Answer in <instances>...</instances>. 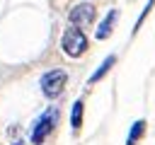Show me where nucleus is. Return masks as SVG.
I'll return each mask as SVG.
<instances>
[{
  "label": "nucleus",
  "instance_id": "9",
  "mask_svg": "<svg viewBox=\"0 0 155 145\" xmlns=\"http://www.w3.org/2000/svg\"><path fill=\"white\" fill-rule=\"evenodd\" d=\"M15 145H22V143H15Z\"/></svg>",
  "mask_w": 155,
  "mask_h": 145
},
{
  "label": "nucleus",
  "instance_id": "5",
  "mask_svg": "<svg viewBox=\"0 0 155 145\" xmlns=\"http://www.w3.org/2000/svg\"><path fill=\"white\" fill-rule=\"evenodd\" d=\"M116 17H119V12H116V10H111V12H109V14L104 17V22L99 24V29L94 31V36H97V39H107V36L111 34V27H114Z\"/></svg>",
  "mask_w": 155,
  "mask_h": 145
},
{
  "label": "nucleus",
  "instance_id": "1",
  "mask_svg": "<svg viewBox=\"0 0 155 145\" xmlns=\"http://www.w3.org/2000/svg\"><path fill=\"white\" fill-rule=\"evenodd\" d=\"M56 121H58V109L56 106H48L39 118H36V123L31 126V145H41L44 140H46V135L56 128Z\"/></svg>",
  "mask_w": 155,
  "mask_h": 145
},
{
  "label": "nucleus",
  "instance_id": "3",
  "mask_svg": "<svg viewBox=\"0 0 155 145\" xmlns=\"http://www.w3.org/2000/svg\"><path fill=\"white\" fill-rule=\"evenodd\" d=\"M61 48H63L65 56H70V58H80V56L85 53V48H87V36H85L78 27H70V29L63 34Z\"/></svg>",
  "mask_w": 155,
  "mask_h": 145
},
{
  "label": "nucleus",
  "instance_id": "8",
  "mask_svg": "<svg viewBox=\"0 0 155 145\" xmlns=\"http://www.w3.org/2000/svg\"><path fill=\"white\" fill-rule=\"evenodd\" d=\"M143 126H145L143 121H136V123H133V128H131V133H128V138H126V145H136V140L143 135Z\"/></svg>",
  "mask_w": 155,
  "mask_h": 145
},
{
  "label": "nucleus",
  "instance_id": "4",
  "mask_svg": "<svg viewBox=\"0 0 155 145\" xmlns=\"http://www.w3.org/2000/svg\"><path fill=\"white\" fill-rule=\"evenodd\" d=\"M68 19H70L73 27H90V24L94 22V7H92L90 2H80V5H75V7L70 10Z\"/></svg>",
  "mask_w": 155,
  "mask_h": 145
},
{
  "label": "nucleus",
  "instance_id": "6",
  "mask_svg": "<svg viewBox=\"0 0 155 145\" xmlns=\"http://www.w3.org/2000/svg\"><path fill=\"white\" fill-rule=\"evenodd\" d=\"M114 63H116V56H109V58H104V60H102V65H99V68H97V70L92 72L90 82H99V80L104 77V72H107V70H109V68H111Z\"/></svg>",
  "mask_w": 155,
  "mask_h": 145
},
{
  "label": "nucleus",
  "instance_id": "2",
  "mask_svg": "<svg viewBox=\"0 0 155 145\" xmlns=\"http://www.w3.org/2000/svg\"><path fill=\"white\" fill-rule=\"evenodd\" d=\"M65 82H68V72L65 70H48V72H44L41 75V92H44V97H48V99L61 97L63 89H65Z\"/></svg>",
  "mask_w": 155,
  "mask_h": 145
},
{
  "label": "nucleus",
  "instance_id": "7",
  "mask_svg": "<svg viewBox=\"0 0 155 145\" xmlns=\"http://www.w3.org/2000/svg\"><path fill=\"white\" fill-rule=\"evenodd\" d=\"M70 126H73V130L78 133L80 130V126H82V102L78 99L75 104H73V116H70Z\"/></svg>",
  "mask_w": 155,
  "mask_h": 145
}]
</instances>
